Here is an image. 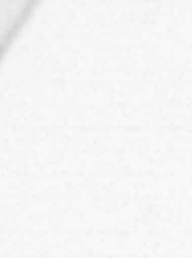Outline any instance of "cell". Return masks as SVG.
Masks as SVG:
<instances>
[{"instance_id": "6da1fadb", "label": "cell", "mask_w": 192, "mask_h": 258, "mask_svg": "<svg viewBox=\"0 0 192 258\" xmlns=\"http://www.w3.org/2000/svg\"><path fill=\"white\" fill-rule=\"evenodd\" d=\"M38 0H0V52L11 44Z\"/></svg>"}]
</instances>
